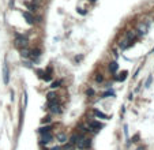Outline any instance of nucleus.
<instances>
[{
	"mask_svg": "<svg viewBox=\"0 0 154 150\" xmlns=\"http://www.w3.org/2000/svg\"><path fill=\"white\" fill-rule=\"evenodd\" d=\"M75 145H77V147L79 150H86L92 146V139L86 138V136H83V135H79V138H78V141Z\"/></svg>",
	"mask_w": 154,
	"mask_h": 150,
	"instance_id": "nucleus-1",
	"label": "nucleus"
},
{
	"mask_svg": "<svg viewBox=\"0 0 154 150\" xmlns=\"http://www.w3.org/2000/svg\"><path fill=\"white\" fill-rule=\"evenodd\" d=\"M27 44H29V41H27L26 37H23L22 34H16V37H15V47L18 48H26Z\"/></svg>",
	"mask_w": 154,
	"mask_h": 150,
	"instance_id": "nucleus-2",
	"label": "nucleus"
},
{
	"mask_svg": "<svg viewBox=\"0 0 154 150\" xmlns=\"http://www.w3.org/2000/svg\"><path fill=\"white\" fill-rule=\"evenodd\" d=\"M89 128L94 133H98L101 128H104V124L101 123V121H97V120H90L89 121Z\"/></svg>",
	"mask_w": 154,
	"mask_h": 150,
	"instance_id": "nucleus-3",
	"label": "nucleus"
},
{
	"mask_svg": "<svg viewBox=\"0 0 154 150\" xmlns=\"http://www.w3.org/2000/svg\"><path fill=\"white\" fill-rule=\"evenodd\" d=\"M3 82H4V85H8L10 83V68L7 66V63H4V66H3Z\"/></svg>",
	"mask_w": 154,
	"mask_h": 150,
	"instance_id": "nucleus-4",
	"label": "nucleus"
},
{
	"mask_svg": "<svg viewBox=\"0 0 154 150\" xmlns=\"http://www.w3.org/2000/svg\"><path fill=\"white\" fill-rule=\"evenodd\" d=\"M22 15H23V18L26 19V22L29 25H34L36 23V21H34V17H33L31 14H30L29 11H22Z\"/></svg>",
	"mask_w": 154,
	"mask_h": 150,
	"instance_id": "nucleus-5",
	"label": "nucleus"
},
{
	"mask_svg": "<svg viewBox=\"0 0 154 150\" xmlns=\"http://www.w3.org/2000/svg\"><path fill=\"white\" fill-rule=\"evenodd\" d=\"M52 139H53V135L50 133L42 134L41 135V143H49V142H52Z\"/></svg>",
	"mask_w": 154,
	"mask_h": 150,
	"instance_id": "nucleus-6",
	"label": "nucleus"
},
{
	"mask_svg": "<svg viewBox=\"0 0 154 150\" xmlns=\"http://www.w3.org/2000/svg\"><path fill=\"white\" fill-rule=\"evenodd\" d=\"M93 113H94V116H95V117H100V119H105V120H109V116H108V115H105L104 112L98 111V109H94V111H93Z\"/></svg>",
	"mask_w": 154,
	"mask_h": 150,
	"instance_id": "nucleus-7",
	"label": "nucleus"
},
{
	"mask_svg": "<svg viewBox=\"0 0 154 150\" xmlns=\"http://www.w3.org/2000/svg\"><path fill=\"white\" fill-rule=\"evenodd\" d=\"M56 93H55V91H49V93H48L46 94V100H48V102H55V101H56Z\"/></svg>",
	"mask_w": 154,
	"mask_h": 150,
	"instance_id": "nucleus-8",
	"label": "nucleus"
},
{
	"mask_svg": "<svg viewBox=\"0 0 154 150\" xmlns=\"http://www.w3.org/2000/svg\"><path fill=\"white\" fill-rule=\"evenodd\" d=\"M49 108H50V112H53V113H59L60 112V106L55 102H49Z\"/></svg>",
	"mask_w": 154,
	"mask_h": 150,
	"instance_id": "nucleus-9",
	"label": "nucleus"
},
{
	"mask_svg": "<svg viewBox=\"0 0 154 150\" xmlns=\"http://www.w3.org/2000/svg\"><path fill=\"white\" fill-rule=\"evenodd\" d=\"M50 130H52V126H45V127H40L38 128V133L41 134H46V133H50Z\"/></svg>",
	"mask_w": 154,
	"mask_h": 150,
	"instance_id": "nucleus-10",
	"label": "nucleus"
},
{
	"mask_svg": "<svg viewBox=\"0 0 154 150\" xmlns=\"http://www.w3.org/2000/svg\"><path fill=\"white\" fill-rule=\"evenodd\" d=\"M117 68H119V64L116 62H110L109 63V71H110V72L115 74L116 71H117Z\"/></svg>",
	"mask_w": 154,
	"mask_h": 150,
	"instance_id": "nucleus-11",
	"label": "nucleus"
},
{
	"mask_svg": "<svg viewBox=\"0 0 154 150\" xmlns=\"http://www.w3.org/2000/svg\"><path fill=\"white\" fill-rule=\"evenodd\" d=\"M127 75H128V72L127 71H123L120 75H119L117 78H116V81H119V82H124L125 79H127Z\"/></svg>",
	"mask_w": 154,
	"mask_h": 150,
	"instance_id": "nucleus-12",
	"label": "nucleus"
},
{
	"mask_svg": "<svg viewBox=\"0 0 154 150\" xmlns=\"http://www.w3.org/2000/svg\"><path fill=\"white\" fill-rule=\"evenodd\" d=\"M21 56H22V57H30V56H31V53H30L29 49H26V48H22V49H21Z\"/></svg>",
	"mask_w": 154,
	"mask_h": 150,
	"instance_id": "nucleus-13",
	"label": "nucleus"
},
{
	"mask_svg": "<svg viewBox=\"0 0 154 150\" xmlns=\"http://www.w3.org/2000/svg\"><path fill=\"white\" fill-rule=\"evenodd\" d=\"M78 138H79V135H77V134H74V135L71 136V138H70V141H68V145H75L77 143V141H78Z\"/></svg>",
	"mask_w": 154,
	"mask_h": 150,
	"instance_id": "nucleus-14",
	"label": "nucleus"
},
{
	"mask_svg": "<svg viewBox=\"0 0 154 150\" xmlns=\"http://www.w3.org/2000/svg\"><path fill=\"white\" fill-rule=\"evenodd\" d=\"M57 139H59V142L64 143V142H67V135H65V134H59V135H57Z\"/></svg>",
	"mask_w": 154,
	"mask_h": 150,
	"instance_id": "nucleus-15",
	"label": "nucleus"
},
{
	"mask_svg": "<svg viewBox=\"0 0 154 150\" xmlns=\"http://www.w3.org/2000/svg\"><path fill=\"white\" fill-rule=\"evenodd\" d=\"M115 97V91H112V90H109V91H107V93H104V94H102V97L101 98H107V97Z\"/></svg>",
	"mask_w": 154,
	"mask_h": 150,
	"instance_id": "nucleus-16",
	"label": "nucleus"
},
{
	"mask_svg": "<svg viewBox=\"0 0 154 150\" xmlns=\"http://www.w3.org/2000/svg\"><path fill=\"white\" fill-rule=\"evenodd\" d=\"M30 53H31V57H38V56L41 55V50H40V49H36V50L33 49Z\"/></svg>",
	"mask_w": 154,
	"mask_h": 150,
	"instance_id": "nucleus-17",
	"label": "nucleus"
},
{
	"mask_svg": "<svg viewBox=\"0 0 154 150\" xmlns=\"http://www.w3.org/2000/svg\"><path fill=\"white\" fill-rule=\"evenodd\" d=\"M102 81H104V77H102V74H97V75H95V82L101 83Z\"/></svg>",
	"mask_w": 154,
	"mask_h": 150,
	"instance_id": "nucleus-18",
	"label": "nucleus"
},
{
	"mask_svg": "<svg viewBox=\"0 0 154 150\" xmlns=\"http://www.w3.org/2000/svg\"><path fill=\"white\" fill-rule=\"evenodd\" d=\"M60 85H62V81H56V82H53L52 85H50V87H52V89H56V87H59Z\"/></svg>",
	"mask_w": 154,
	"mask_h": 150,
	"instance_id": "nucleus-19",
	"label": "nucleus"
},
{
	"mask_svg": "<svg viewBox=\"0 0 154 150\" xmlns=\"http://www.w3.org/2000/svg\"><path fill=\"white\" fill-rule=\"evenodd\" d=\"M151 81H153V77H151V75H150V77H149L147 78V81H146V87H150V85H151Z\"/></svg>",
	"mask_w": 154,
	"mask_h": 150,
	"instance_id": "nucleus-20",
	"label": "nucleus"
},
{
	"mask_svg": "<svg viewBox=\"0 0 154 150\" xmlns=\"http://www.w3.org/2000/svg\"><path fill=\"white\" fill-rule=\"evenodd\" d=\"M41 121H42V123H49V121H50V117H49V116H46V117H44Z\"/></svg>",
	"mask_w": 154,
	"mask_h": 150,
	"instance_id": "nucleus-21",
	"label": "nucleus"
},
{
	"mask_svg": "<svg viewBox=\"0 0 154 150\" xmlns=\"http://www.w3.org/2000/svg\"><path fill=\"white\" fill-rule=\"evenodd\" d=\"M86 93H87V96H93L94 94V90H93V89H87Z\"/></svg>",
	"mask_w": 154,
	"mask_h": 150,
	"instance_id": "nucleus-22",
	"label": "nucleus"
},
{
	"mask_svg": "<svg viewBox=\"0 0 154 150\" xmlns=\"http://www.w3.org/2000/svg\"><path fill=\"white\" fill-rule=\"evenodd\" d=\"M124 134H125V136L128 138V126H127V124L124 126Z\"/></svg>",
	"mask_w": 154,
	"mask_h": 150,
	"instance_id": "nucleus-23",
	"label": "nucleus"
},
{
	"mask_svg": "<svg viewBox=\"0 0 154 150\" xmlns=\"http://www.w3.org/2000/svg\"><path fill=\"white\" fill-rule=\"evenodd\" d=\"M23 64H25V67H31V63H29V62H23Z\"/></svg>",
	"mask_w": 154,
	"mask_h": 150,
	"instance_id": "nucleus-24",
	"label": "nucleus"
},
{
	"mask_svg": "<svg viewBox=\"0 0 154 150\" xmlns=\"http://www.w3.org/2000/svg\"><path fill=\"white\" fill-rule=\"evenodd\" d=\"M138 139H139V135L136 134V135H135V136H134V138H132V142H138Z\"/></svg>",
	"mask_w": 154,
	"mask_h": 150,
	"instance_id": "nucleus-25",
	"label": "nucleus"
},
{
	"mask_svg": "<svg viewBox=\"0 0 154 150\" xmlns=\"http://www.w3.org/2000/svg\"><path fill=\"white\" fill-rule=\"evenodd\" d=\"M82 59H83V56H77V57H75V60H77V62H80Z\"/></svg>",
	"mask_w": 154,
	"mask_h": 150,
	"instance_id": "nucleus-26",
	"label": "nucleus"
},
{
	"mask_svg": "<svg viewBox=\"0 0 154 150\" xmlns=\"http://www.w3.org/2000/svg\"><path fill=\"white\" fill-rule=\"evenodd\" d=\"M78 12H80V14H82V15H85V14H86V11H83L82 8H78Z\"/></svg>",
	"mask_w": 154,
	"mask_h": 150,
	"instance_id": "nucleus-27",
	"label": "nucleus"
},
{
	"mask_svg": "<svg viewBox=\"0 0 154 150\" xmlns=\"http://www.w3.org/2000/svg\"><path fill=\"white\" fill-rule=\"evenodd\" d=\"M50 150H60V147H52Z\"/></svg>",
	"mask_w": 154,
	"mask_h": 150,
	"instance_id": "nucleus-28",
	"label": "nucleus"
},
{
	"mask_svg": "<svg viewBox=\"0 0 154 150\" xmlns=\"http://www.w3.org/2000/svg\"><path fill=\"white\" fill-rule=\"evenodd\" d=\"M151 53H154V49H153V50H151Z\"/></svg>",
	"mask_w": 154,
	"mask_h": 150,
	"instance_id": "nucleus-29",
	"label": "nucleus"
},
{
	"mask_svg": "<svg viewBox=\"0 0 154 150\" xmlns=\"http://www.w3.org/2000/svg\"><path fill=\"white\" fill-rule=\"evenodd\" d=\"M90 1H95V0H90Z\"/></svg>",
	"mask_w": 154,
	"mask_h": 150,
	"instance_id": "nucleus-30",
	"label": "nucleus"
}]
</instances>
